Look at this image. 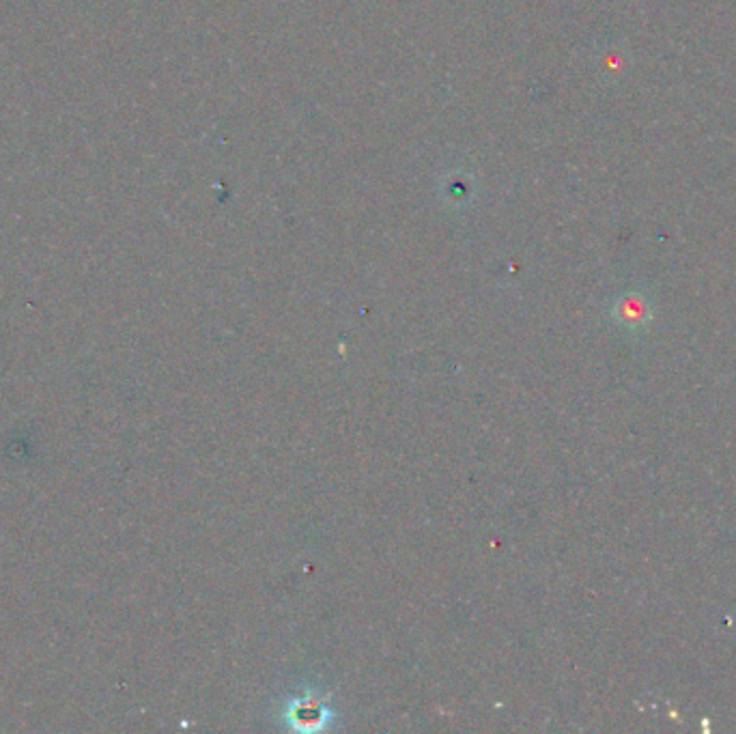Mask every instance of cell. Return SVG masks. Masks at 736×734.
Here are the masks:
<instances>
[{
  "label": "cell",
  "instance_id": "1",
  "mask_svg": "<svg viewBox=\"0 0 736 734\" xmlns=\"http://www.w3.org/2000/svg\"><path fill=\"white\" fill-rule=\"evenodd\" d=\"M650 302L642 293H627L614 306V319L627 330H642L650 323Z\"/></svg>",
  "mask_w": 736,
  "mask_h": 734
}]
</instances>
